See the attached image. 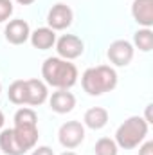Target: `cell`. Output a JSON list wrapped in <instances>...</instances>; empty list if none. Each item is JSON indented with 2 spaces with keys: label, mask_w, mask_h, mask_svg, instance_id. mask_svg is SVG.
Instances as JSON below:
<instances>
[{
  "label": "cell",
  "mask_w": 153,
  "mask_h": 155,
  "mask_svg": "<svg viewBox=\"0 0 153 155\" xmlns=\"http://www.w3.org/2000/svg\"><path fill=\"white\" fill-rule=\"evenodd\" d=\"M58 141L63 148L74 150L85 141V126L79 121H67L58 130Z\"/></svg>",
  "instance_id": "cell-4"
},
{
  "label": "cell",
  "mask_w": 153,
  "mask_h": 155,
  "mask_svg": "<svg viewBox=\"0 0 153 155\" xmlns=\"http://www.w3.org/2000/svg\"><path fill=\"white\" fill-rule=\"evenodd\" d=\"M4 35H5V40L11 45H22V43H25L29 40V36H31V27L22 18L9 20V24L4 29Z\"/></svg>",
  "instance_id": "cell-9"
},
{
  "label": "cell",
  "mask_w": 153,
  "mask_h": 155,
  "mask_svg": "<svg viewBox=\"0 0 153 155\" xmlns=\"http://www.w3.org/2000/svg\"><path fill=\"white\" fill-rule=\"evenodd\" d=\"M50 110L56 114H69L76 107V96L69 90H56L49 99Z\"/></svg>",
  "instance_id": "cell-11"
},
{
  "label": "cell",
  "mask_w": 153,
  "mask_h": 155,
  "mask_svg": "<svg viewBox=\"0 0 153 155\" xmlns=\"http://www.w3.org/2000/svg\"><path fill=\"white\" fill-rule=\"evenodd\" d=\"M31 155H54V152L49 146H38V148H33V153Z\"/></svg>",
  "instance_id": "cell-22"
},
{
  "label": "cell",
  "mask_w": 153,
  "mask_h": 155,
  "mask_svg": "<svg viewBox=\"0 0 153 155\" xmlns=\"http://www.w3.org/2000/svg\"><path fill=\"white\" fill-rule=\"evenodd\" d=\"M29 40H31L34 49L47 51V49L54 47V43H56V31H52L50 27H38L36 31L31 33Z\"/></svg>",
  "instance_id": "cell-13"
},
{
  "label": "cell",
  "mask_w": 153,
  "mask_h": 155,
  "mask_svg": "<svg viewBox=\"0 0 153 155\" xmlns=\"http://www.w3.org/2000/svg\"><path fill=\"white\" fill-rule=\"evenodd\" d=\"M81 87L88 96H103L117 87V72L110 65L90 67L81 76Z\"/></svg>",
  "instance_id": "cell-2"
},
{
  "label": "cell",
  "mask_w": 153,
  "mask_h": 155,
  "mask_svg": "<svg viewBox=\"0 0 153 155\" xmlns=\"http://www.w3.org/2000/svg\"><path fill=\"white\" fill-rule=\"evenodd\" d=\"M61 155H77L76 152H65V153H61Z\"/></svg>",
  "instance_id": "cell-26"
},
{
  "label": "cell",
  "mask_w": 153,
  "mask_h": 155,
  "mask_svg": "<svg viewBox=\"0 0 153 155\" xmlns=\"http://www.w3.org/2000/svg\"><path fill=\"white\" fill-rule=\"evenodd\" d=\"M146 135H148V123L144 121V117L132 116L119 124L114 141L122 150H133L144 143Z\"/></svg>",
  "instance_id": "cell-3"
},
{
  "label": "cell",
  "mask_w": 153,
  "mask_h": 155,
  "mask_svg": "<svg viewBox=\"0 0 153 155\" xmlns=\"http://www.w3.org/2000/svg\"><path fill=\"white\" fill-rule=\"evenodd\" d=\"M139 155H153V141H146L139 148Z\"/></svg>",
  "instance_id": "cell-21"
},
{
  "label": "cell",
  "mask_w": 153,
  "mask_h": 155,
  "mask_svg": "<svg viewBox=\"0 0 153 155\" xmlns=\"http://www.w3.org/2000/svg\"><path fill=\"white\" fill-rule=\"evenodd\" d=\"M56 52L61 60H76L85 52V43L76 35H63L56 40Z\"/></svg>",
  "instance_id": "cell-5"
},
{
  "label": "cell",
  "mask_w": 153,
  "mask_h": 155,
  "mask_svg": "<svg viewBox=\"0 0 153 155\" xmlns=\"http://www.w3.org/2000/svg\"><path fill=\"white\" fill-rule=\"evenodd\" d=\"M13 121H15V123H38V116H36V112H34L33 108L24 107V108L16 110Z\"/></svg>",
  "instance_id": "cell-19"
},
{
  "label": "cell",
  "mask_w": 153,
  "mask_h": 155,
  "mask_svg": "<svg viewBox=\"0 0 153 155\" xmlns=\"http://www.w3.org/2000/svg\"><path fill=\"white\" fill-rule=\"evenodd\" d=\"M74 13L67 4H54L47 13V24L52 31H63L72 25Z\"/></svg>",
  "instance_id": "cell-7"
},
{
  "label": "cell",
  "mask_w": 153,
  "mask_h": 155,
  "mask_svg": "<svg viewBox=\"0 0 153 155\" xmlns=\"http://www.w3.org/2000/svg\"><path fill=\"white\" fill-rule=\"evenodd\" d=\"M7 97L13 105H25V79H16L9 85Z\"/></svg>",
  "instance_id": "cell-17"
},
{
  "label": "cell",
  "mask_w": 153,
  "mask_h": 155,
  "mask_svg": "<svg viewBox=\"0 0 153 155\" xmlns=\"http://www.w3.org/2000/svg\"><path fill=\"white\" fill-rule=\"evenodd\" d=\"M132 16H133V20L139 25L151 29V25H153V0H133V4H132Z\"/></svg>",
  "instance_id": "cell-12"
},
{
  "label": "cell",
  "mask_w": 153,
  "mask_h": 155,
  "mask_svg": "<svg viewBox=\"0 0 153 155\" xmlns=\"http://www.w3.org/2000/svg\"><path fill=\"white\" fill-rule=\"evenodd\" d=\"M13 134H15V139L20 144V148L27 153L38 143V123H15Z\"/></svg>",
  "instance_id": "cell-6"
},
{
  "label": "cell",
  "mask_w": 153,
  "mask_h": 155,
  "mask_svg": "<svg viewBox=\"0 0 153 155\" xmlns=\"http://www.w3.org/2000/svg\"><path fill=\"white\" fill-rule=\"evenodd\" d=\"M16 2H18L20 5H31V4H33L34 0H16Z\"/></svg>",
  "instance_id": "cell-24"
},
{
  "label": "cell",
  "mask_w": 153,
  "mask_h": 155,
  "mask_svg": "<svg viewBox=\"0 0 153 155\" xmlns=\"http://www.w3.org/2000/svg\"><path fill=\"white\" fill-rule=\"evenodd\" d=\"M4 121H5V119H4V112L0 110V130H2V126H4Z\"/></svg>",
  "instance_id": "cell-25"
},
{
  "label": "cell",
  "mask_w": 153,
  "mask_h": 155,
  "mask_svg": "<svg viewBox=\"0 0 153 155\" xmlns=\"http://www.w3.org/2000/svg\"><path fill=\"white\" fill-rule=\"evenodd\" d=\"M0 94H2V83H0Z\"/></svg>",
  "instance_id": "cell-27"
},
{
  "label": "cell",
  "mask_w": 153,
  "mask_h": 155,
  "mask_svg": "<svg viewBox=\"0 0 153 155\" xmlns=\"http://www.w3.org/2000/svg\"><path fill=\"white\" fill-rule=\"evenodd\" d=\"M106 56L115 67H126L133 60V45L128 40H115L110 43Z\"/></svg>",
  "instance_id": "cell-8"
},
{
  "label": "cell",
  "mask_w": 153,
  "mask_h": 155,
  "mask_svg": "<svg viewBox=\"0 0 153 155\" xmlns=\"http://www.w3.org/2000/svg\"><path fill=\"white\" fill-rule=\"evenodd\" d=\"M41 76L45 85H50L58 90H69L77 81V69L69 60H61L58 56L47 58L41 65Z\"/></svg>",
  "instance_id": "cell-1"
},
{
  "label": "cell",
  "mask_w": 153,
  "mask_h": 155,
  "mask_svg": "<svg viewBox=\"0 0 153 155\" xmlns=\"http://www.w3.org/2000/svg\"><path fill=\"white\" fill-rule=\"evenodd\" d=\"M0 150L5 155H24L25 152L20 148V144L15 139L13 128H5L0 130Z\"/></svg>",
  "instance_id": "cell-15"
},
{
  "label": "cell",
  "mask_w": 153,
  "mask_h": 155,
  "mask_svg": "<svg viewBox=\"0 0 153 155\" xmlns=\"http://www.w3.org/2000/svg\"><path fill=\"white\" fill-rule=\"evenodd\" d=\"M94 153L96 155H117L119 153V146L115 144L114 139L110 137H101L96 146H94Z\"/></svg>",
  "instance_id": "cell-18"
},
{
  "label": "cell",
  "mask_w": 153,
  "mask_h": 155,
  "mask_svg": "<svg viewBox=\"0 0 153 155\" xmlns=\"http://www.w3.org/2000/svg\"><path fill=\"white\" fill-rule=\"evenodd\" d=\"M108 117L110 116H108V110H106V108H103V107H92V108H88V110L85 112L83 123H85V126H88L90 130H101V128L106 126Z\"/></svg>",
  "instance_id": "cell-14"
},
{
  "label": "cell",
  "mask_w": 153,
  "mask_h": 155,
  "mask_svg": "<svg viewBox=\"0 0 153 155\" xmlns=\"http://www.w3.org/2000/svg\"><path fill=\"white\" fill-rule=\"evenodd\" d=\"M15 7H13V2L11 0H0V24L9 20V16L13 15Z\"/></svg>",
  "instance_id": "cell-20"
},
{
  "label": "cell",
  "mask_w": 153,
  "mask_h": 155,
  "mask_svg": "<svg viewBox=\"0 0 153 155\" xmlns=\"http://www.w3.org/2000/svg\"><path fill=\"white\" fill-rule=\"evenodd\" d=\"M151 107H153V105H148V107H146V117H144V121H146L148 124L153 123V121H151Z\"/></svg>",
  "instance_id": "cell-23"
},
{
  "label": "cell",
  "mask_w": 153,
  "mask_h": 155,
  "mask_svg": "<svg viewBox=\"0 0 153 155\" xmlns=\"http://www.w3.org/2000/svg\"><path fill=\"white\" fill-rule=\"evenodd\" d=\"M49 90L41 79H25V105L40 107L47 101Z\"/></svg>",
  "instance_id": "cell-10"
},
{
  "label": "cell",
  "mask_w": 153,
  "mask_h": 155,
  "mask_svg": "<svg viewBox=\"0 0 153 155\" xmlns=\"http://www.w3.org/2000/svg\"><path fill=\"white\" fill-rule=\"evenodd\" d=\"M133 43L139 51L142 52H150L153 49V31L148 27H142L139 29L135 35H133Z\"/></svg>",
  "instance_id": "cell-16"
}]
</instances>
